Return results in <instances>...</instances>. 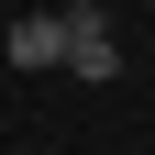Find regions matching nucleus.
Returning a JSON list of instances; mask_svg holds the SVG:
<instances>
[{
	"mask_svg": "<svg viewBox=\"0 0 155 155\" xmlns=\"http://www.w3.org/2000/svg\"><path fill=\"white\" fill-rule=\"evenodd\" d=\"M0 55H11L22 78H45V67H67V22H55V11H22V22L0 33Z\"/></svg>",
	"mask_w": 155,
	"mask_h": 155,
	"instance_id": "2",
	"label": "nucleus"
},
{
	"mask_svg": "<svg viewBox=\"0 0 155 155\" xmlns=\"http://www.w3.org/2000/svg\"><path fill=\"white\" fill-rule=\"evenodd\" d=\"M55 22H67V67L89 78V89H100V78H122V45H111V11H89V0H78V11H55Z\"/></svg>",
	"mask_w": 155,
	"mask_h": 155,
	"instance_id": "1",
	"label": "nucleus"
}]
</instances>
